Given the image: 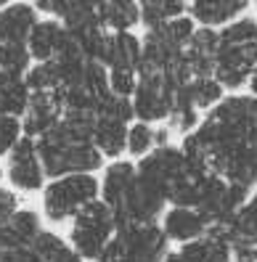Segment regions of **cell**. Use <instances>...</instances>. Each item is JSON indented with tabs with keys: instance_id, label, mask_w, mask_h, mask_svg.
I'll return each mask as SVG.
<instances>
[{
	"instance_id": "52a82bcc",
	"label": "cell",
	"mask_w": 257,
	"mask_h": 262,
	"mask_svg": "<svg viewBox=\"0 0 257 262\" xmlns=\"http://www.w3.org/2000/svg\"><path fill=\"white\" fill-rule=\"evenodd\" d=\"M173 249L164 238L159 223L154 225H125L106 246L98 262H164Z\"/></svg>"
},
{
	"instance_id": "7c38bea8",
	"label": "cell",
	"mask_w": 257,
	"mask_h": 262,
	"mask_svg": "<svg viewBox=\"0 0 257 262\" xmlns=\"http://www.w3.org/2000/svg\"><path fill=\"white\" fill-rule=\"evenodd\" d=\"M249 11L252 6L247 0H194L188 3L191 21L202 29H212V32H220L236 19L247 16Z\"/></svg>"
},
{
	"instance_id": "4316f807",
	"label": "cell",
	"mask_w": 257,
	"mask_h": 262,
	"mask_svg": "<svg viewBox=\"0 0 257 262\" xmlns=\"http://www.w3.org/2000/svg\"><path fill=\"white\" fill-rule=\"evenodd\" d=\"M247 93H252V96L257 98V64H254V72H252V77H249V85H247Z\"/></svg>"
},
{
	"instance_id": "f1b7e54d",
	"label": "cell",
	"mask_w": 257,
	"mask_h": 262,
	"mask_svg": "<svg viewBox=\"0 0 257 262\" xmlns=\"http://www.w3.org/2000/svg\"><path fill=\"white\" fill-rule=\"evenodd\" d=\"M0 178H3V167H0Z\"/></svg>"
},
{
	"instance_id": "4fadbf2b",
	"label": "cell",
	"mask_w": 257,
	"mask_h": 262,
	"mask_svg": "<svg viewBox=\"0 0 257 262\" xmlns=\"http://www.w3.org/2000/svg\"><path fill=\"white\" fill-rule=\"evenodd\" d=\"M159 228H162L164 238L170 241V246L191 244V241L202 238L212 230L209 223L191 207H167L162 214V220H159Z\"/></svg>"
},
{
	"instance_id": "cb8c5ba5",
	"label": "cell",
	"mask_w": 257,
	"mask_h": 262,
	"mask_svg": "<svg viewBox=\"0 0 257 262\" xmlns=\"http://www.w3.org/2000/svg\"><path fill=\"white\" fill-rule=\"evenodd\" d=\"M24 138V127L19 117H8L0 114V159L8 157V154L19 146V141Z\"/></svg>"
},
{
	"instance_id": "603a6c76",
	"label": "cell",
	"mask_w": 257,
	"mask_h": 262,
	"mask_svg": "<svg viewBox=\"0 0 257 262\" xmlns=\"http://www.w3.org/2000/svg\"><path fill=\"white\" fill-rule=\"evenodd\" d=\"M24 82L29 88V93H58V69L53 61L48 64H32L29 72L24 74Z\"/></svg>"
},
{
	"instance_id": "9a60e30c",
	"label": "cell",
	"mask_w": 257,
	"mask_h": 262,
	"mask_svg": "<svg viewBox=\"0 0 257 262\" xmlns=\"http://www.w3.org/2000/svg\"><path fill=\"white\" fill-rule=\"evenodd\" d=\"M141 56H143L141 35H135V32L112 35L109 32L101 67H106V72H138L141 69Z\"/></svg>"
},
{
	"instance_id": "d4e9b609",
	"label": "cell",
	"mask_w": 257,
	"mask_h": 262,
	"mask_svg": "<svg viewBox=\"0 0 257 262\" xmlns=\"http://www.w3.org/2000/svg\"><path fill=\"white\" fill-rule=\"evenodd\" d=\"M22 209V199L16 191H11L8 186H0V230L8 225V220Z\"/></svg>"
},
{
	"instance_id": "5b68a950",
	"label": "cell",
	"mask_w": 257,
	"mask_h": 262,
	"mask_svg": "<svg viewBox=\"0 0 257 262\" xmlns=\"http://www.w3.org/2000/svg\"><path fill=\"white\" fill-rule=\"evenodd\" d=\"M135 169H138V178L146 183L148 188H154L164 202L170 204L173 193L186 186L191 178H199L207 172H196V169L188 164L186 154L180 151V146L167 143V146H159L143 157L141 162H135Z\"/></svg>"
},
{
	"instance_id": "8fae6325",
	"label": "cell",
	"mask_w": 257,
	"mask_h": 262,
	"mask_svg": "<svg viewBox=\"0 0 257 262\" xmlns=\"http://www.w3.org/2000/svg\"><path fill=\"white\" fill-rule=\"evenodd\" d=\"M40 21L35 3H8L0 8V48H27L29 35Z\"/></svg>"
},
{
	"instance_id": "ac0fdd59",
	"label": "cell",
	"mask_w": 257,
	"mask_h": 262,
	"mask_svg": "<svg viewBox=\"0 0 257 262\" xmlns=\"http://www.w3.org/2000/svg\"><path fill=\"white\" fill-rule=\"evenodd\" d=\"M175 96H180L186 103H191L194 109L204 117L207 112H212L228 93L220 88V82L215 80V77H194V80H188L186 85H180L175 90Z\"/></svg>"
},
{
	"instance_id": "44dd1931",
	"label": "cell",
	"mask_w": 257,
	"mask_h": 262,
	"mask_svg": "<svg viewBox=\"0 0 257 262\" xmlns=\"http://www.w3.org/2000/svg\"><path fill=\"white\" fill-rule=\"evenodd\" d=\"M32 254L37 257V262H85L77 252L72 249L67 236L56 233V230H51V228H45L37 236V241L32 244Z\"/></svg>"
},
{
	"instance_id": "4dcf8cb0",
	"label": "cell",
	"mask_w": 257,
	"mask_h": 262,
	"mask_svg": "<svg viewBox=\"0 0 257 262\" xmlns=\"http://www.w3.org/2000/svg\"><path fill=\"white\" fill-rule=\"evenodd\" d=\"M32 259H35V254H32Z\"/></svg>"
},
{
	"instance_id": "8992f818",
	"label": "cell",
	"mask_w": 257,
	"mask_h": 262,
	"mask_svg": "<svg viewBox=\"0 0 257 262\" xmlns=\"http://www.w3.org/2000/svg\"><path fill=\"white\" fill-rule=\"evenodd\" d=\"M117 230H119V225H117L114 212L98 199V202L85 207L69 223L67 241L85 262H98L101 254L106 252V246L112 244V238L117 236Z\"/></svg>"
},
{
	"instance_id": "ba28073f",
	"label": "cell",
	"mask_w": 257,
	"mask_h": 262,
	"mask_svg": "<svg viewBox=\"0 0 257 262\" xmlns=\"http://www.w3.org/2000/svg\"><path fill=\"white\" fill-rule=\"evenodd\" d=\"M186 85V82H183ZM180 85L164 72H148L138 69V82L133 90V114L138 122H148V125H164L170 119L175 90Z\"/></svg>"
},
{
	"instance_id": "3957f363",
	"label": "cell",
	"mask_w": 257,
	"mask_h": 262,
	"mask_svg": "<svg viewBox=\"0 0 257 262\" xmlns=\"http://www.w3.org/2000/svg\"><path fill=\"white\" fill-rule=\"evenodd\" d=\"M257 64V16L249 11L218 32L212 77L225 93H244Z\"/></svg>"
},
{
	"instance_id": "9c48e42d",
	"label": "cell",
	"mask_w": 257,
	"mask_h": 262,
	"mask_svg": "<svg viewBox=\"0 0 257 262\" xmlns=\"http://www.w3.org/2000/svg\"><path fill=\"white\" fill-rule=\"evenodd\" d=\"M3 175L8 180V188L11 191L24 193V196L40 193L45 188L48 175H45V167H42V159H40L37 143L32 141V138L24 135L22 141H19V146L6 157Z\"/></svg>"
},
{
	"instance_id": "ffe728a7",
	"label": "cell",
	"mask_w": 257,
	"mask_h": 262,
	"mask_svg": "<svg viewBox=\"0 0 257 262\" xmlns=\"http://www.w3.org/2000/svg\"><path fill=\"white\" fill-rule=\"evenodd\" d=\"M141 6V27L143 32L151 29H162L170 21L180 19L188 13V3H180V0H143Z\"/></svg>"
},
{
	"instance_id": "5bb4252c",
	"label": "cell",
	"mask_w": 257,
	"mask_h": 262,
	"mask_svg": "<svg viewBox=\"0 0 257 262\" xmlns=\"http://www.w3.org/2000/svg\"><path fill=\"white\" fill-rule=\"evenodd\" d=\"M61 117H64V109H61V101H58L56 93H32L27 112L22 117L24 135L37 141L45 133H51L61 122Z\"/></svg>"
},
{
	"instance_id": "484cf974",
	"label": "cell",
	"mask_w": 257,
	"mask_h": 262,
	"mask_svg": "<svg viewBox=\"0 0 257 262\" xmlns=\"http://www.w3.org/2000/svg\"><path fill=\"white\" fill-rule=\"evenodd\" d=\"M233 262H257L254 252H247V249H233Z\"/></svg>"
},
{
	"instance_id": "2e32d148",
	"label": "cell",
	"mask_w": 257,
	"mask_h": 262,
	"mask_svg": "<svg viewBox=\"0 0 257 262\" xmlns=\"http://www.w3.org/2000/svg\"><path fill=\"white\" fill-rule=\"evenodd\" d=\"M69 32L64 29V24L58 19L51 16H40V21L35 24L32 35H29V56H32V64H48L56 61V56L61 53V48L67 45Z\"/></svg>"
},
{
	"instance_id": "30bf717a",
	"label": "cell",
	"mask_w": 257,
	"mask_h": 262,
	"mask_svg": "<svg viewBox=\"0 0 257 262\" xmlns=\"http://www.w3.org/2000/svg\"><path fill=\"white\" fill-rule=\"evenodd\" d=\"M164 262H233V244L223 228H212L191 244L173 246Z\"/></svg>"
},
{
	"instance_id": "7a4b0ae2",
	"label": "cell",
	"mask_w": 257,
	"mask_h": 262,
	"mask_svg": "<svg viewBox=\"0 0 257 262\" xmlns=\"http://www.w3.org/2000/svg\"><path fill=\"white\" fill-rule=\"evenodd\" d=\"M96 112H64L61 122L37 138V151L45 167V175L64 178L74 172H98L106 159L98 154L93 143Z\"/></svg>"
},
{
	"instance_id": "6da1fadb",
	"label": "cell",
	"mask_w": 257,
	"mask_h": 262,
	"mask_svg": "<svg viewBox=\"0 0 257 262\" xmlns=\"http://www.w3.org/2000/svg\"><path fill=\"white\" fill-rule=\"evenodd\" d=\"M257 143V98L252 93H228L212 112H207L199 127L180 138V151L196 172L225 175Z\"/></svg>"
},
{
	"instance_id": "e0dca14e",
	"label": "cell",
	"mask_w": 257,
	"mask_h": 262,
	"mask_svg": "<svg viewBox=\"0 0 257 262\" xmlns=\"http://www.w3.org/2000/svg\"><path fill=\"white\" fill-rule=\"evenodd\" d=\"M173 133L164 125H148V122H138L135 119L127 127V141H125V154L130 162H141L143 157H148L154 148L167 146Z\"/></svg>"
},
{
	"instance_id": "83f0119b",
	"label": "cell",
	"mask_w": 257,
	"mask_h": 262,
	"mask_svg": "<svg viewBox=\"0 0 257 262\" xmlns=\"http://www.w3.org/2000/svg\"><path fill=\"white\" fill-rule=\"evenodd\" d=\"M252 13H254V16H257V3H254V6H252Z\"/></svg>"
},
{
	"instance_id": "f546056e",
	"label": "cell",
	"mask_w": 257,
	"mask_h": 262,
	"mask_svg": "<svg viewBox=\"0 0 257 262\" xmlns=\"http://www.w3.org/2000/svg\"><path fill=\"white\" fill-rule=\"evenodd\" d=\"M0 80H3V72H0Z\"/></svg>"
},
{
	"instance_id": "7402d4cb",
	"label": "cell",
	"mask_w": 257,
	"mask_h": 262,
	"mask_svg": "<svg viewBox=\"0 0 257 262\" xmlns=\"http://www.w3.org/2000/svg\"><path fill=\"white\" fill-rule=\"evenodd\" d=\"M29 88L24 82V77H8L3 74L0 80V114H8V117H24L27 106H29Z\"/></svg>"
},
{
	"instance_id": "d6986e66",
	"label": "cell",
	"mask_w": 257,
	"mask_h": 262,
	"mask_svg": "<svg viewBox=\"0 0 257 262\" xmlns=\"http://www.w3.org/2000/svg\"><path fill=\"white\" fill-rule=\"evenodd\" d=\"M98 21L106 32H135L141 27V6L133 0H109L98 3Z\"/></svg>"
},
{
	"instance_id": "277c9868",
	"label": "cell",
	"mask_w": 257,
	"mask_h": 262,
	"mask_svg": "<svg viewBox=\"0 0 257 262\" xmlns=\"http://www.w3.org/2000/svg\"><path fill=\"white\" fill-rule=\"evenodd\" d=\"M101 199V180L96 172H74L51 178L40 191V214L48 225H69L77 214Z\"/></svg>"
},
{
	"instance_id": "1f68e13d",
	"label": "cell",
	"mask_w": 257,
	"mask_h": 262,
	"mask_svg": "<svg viewBox=\"0 0 257 262\" xmlns=\"http://www.w3.org/2000/svg\"><path fill=\"white\" fill-rule=\"evenodd\" d=\"M254 257H257V254H254Z\"/></svg>"
}]
</instances>
